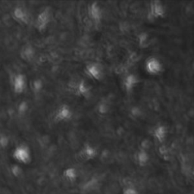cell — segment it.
Masks as SVG:
<instances>
[{"label": "cell", "instance_id": "cell-10", "mask_svg": "<svg viewBox=\"0 0 194 194\" xmlns=\"http://www.w3.org/2000/svg\"><path fill=\"white\" fill-rule=\"evenodd\" d=\"M66 177L69 178V180H73L75 177V172L74 169H68L66 171Z\"/></svg>", "mask_w": 194, "mask_h": 194}, {"label": "cell", "instance_id": "cell-8", "mask_svg": "<svg viewBox=\"0 0 194 194\" xmlns=\"http://www.w3.org/2000/svg\"><path fill=\"white\" fill-rule=\"evenodd\" d=\"M138 161L140 165H145L148 161V155L145 152H140L138 155Z\"/></svg>", "mask_w": 194, "mask_h": 194}, {"label": "cell", "instance_id": "cell-6", "mask_svg": "<svg viewBox=\"0 0 194 194\" xmlns=\"http://www.w3.org/2000/svg\"><path fill=\"white\" fill-rule=\"evenodd\" d=\"M138 80L134 75L130 74L127 76L125 80V87L127 91H131L136 85L137 84Z\"/></svg>", "mask_w": 194, "mask_h": 194}, {"label": "cell", "instance_id": "cell-3", "mask_svg": "<svg viewBox=\"0 0 194 194\" xmlns=\"http://www.w3.org/2000/svg\"><path fill=\"white\" fill-rule=\"evenodd\" d=\"M89 15L95 23L98 24L102 17V12L97 3H92L89 7Z\"/></svg>", "mask_w": 194, "mask_h": 194}, {"label": "cell", "instance_id": "cell-4", "mask_svg": "<svg viewBox=\"0 0 194 194\" xmlns=\"http://www.w3.org/2000/svg\"><path fill=\"white\" fill-rule=\"evenodd\" d=\"M71 117V111L69 106H62L58 109L55 114V119L58 121H66L69 120Z\"/></svg>", "mask_w": 194, "mask_h": 194}, {"label": "cell", "instance_id": "cell-7", "mask_svg": "<svg viewBox=\"0 0 194 194\" xmlns=\"http://www.w3.org/2000/svg\"><path fill=\"white\" fill-rule=\"evenodd\" d=\"M166 129L164 126H160L156 128L155 131V137H156V139L158 140L160 142H162L163 140H165V138L166 136Z\"/></svg>", "mask_w": 194, "mask_h": 194}, {"label": "cell", "instance_id": "cell-5", "mask_svg": "<svg viewBox=\"0 0 194 194\" xmlns=\"http://www.w3.org/2000/svg\"><path fill=\"white\" fill-rule=\"evenodd\" d=\"M87 72L90 77H92L95 80H100V78L102 76V70L97 64H90V65L87 66Z\"/></svg>", "mask_w": 194, "mask_h": 194}, {"label": "cell", "instance_id": "cell-2", "mask_svg": "<svg viewBox=\"0 0 194 194\" xmlns=\"http://www.w3.org/2000/svg\"><path fill=\"white\" fill-rule=\"evenodd\" d=\"M149 14L153 18L161 17L165 14V8L159 2H153L149 7Z\"/></svg>", "mask_w": 194, "mask_h": 194}, {"label": "cell", "instance_id": "cell-1", "mask_svg": "<svg viewBox=\"0 0 194 194\" xmlns=\"http://www.w3.org/2000/svg\"><path fill=\"white\" fill-rule=\"evenodd\" d=\"M146 70L149 74L157 75L162 71V65L158 59L151 58L146 62Z\"/></svg>", "mask_w": 194, "mask_h": 194}, {"label": "cell", "instance_id": "cell-11", "mask_svg": "<svg viewBox=\"0 0 194 194\" xmlns=\"http://www.w3.org/2000/svg\"><path fill=\"white\" fill-rule=\"evenodd\" d=\"M135 190H134L133 189H127L125 191V194H135Z\"/></svg>", "mask_w": 194, "mask_h": 194}, {"label": "cell", "instance_id": "cell-9", "mask_svg": "<svg viewBox=\"0 0 194 194\" xmlns=\"http://www.w3.org/2000/svg\"><path fill=\"white\" fill-rule=\"evenodd\" d=\"M84 154H86V156L88 157V158H91L95 154V152L94 150L92 149V147L90 146H87V147L85 148L84 150Z\"/></svg>", "mask_w": 194, "mask_h": 194}]
</instances>
